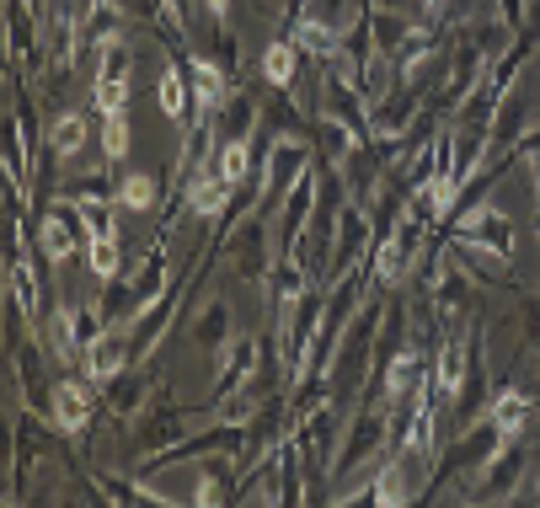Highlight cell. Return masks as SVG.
<instances>
[{
    "instance_id": "5b68a950",
    "label": "cell",
    "mask_w": 540,
    "mask_h": 508,
    "mask_svg": "<svg viewBox=\"0 0 540 508\" xmlns=\"http://www.w3.org/2000/svg\"><path fill=\"white\" fill-rule=\"evenodd\" d=\"M54 353L59 359H81V321H75V311H59L54 316Z\"/></svg>"
},
{
    "instance_id": "30bf717a",
    "label": "cell",
    "mask_w": 540,
    "mask_h": 508,
    "mask_svg": "<svg viewBox=\"0 0 540 508\" xmlns=\"http://www.w3.org/2000/svg\"><path fill=\"white\" fill-rule=\"evenodd\" d=\"M492 423H498L503 434H519V423H524V396H519V391H503L498 402H492Z\"/></svg>"
},
{
    "instance_id": "7a4b0ae2",
    "label": "cell",
    "mask_w": 540,
    "mask_h": 508,
    "mask_svg": "<svg viewBox=\"0 0 540 508\" xmlns=\"http://www.w3.org/2000/svg\"><path fill=\"white\" fill-rule=\"evenodd\" d=\"M193 97H198V113H209V107L225 102V75L209 65V59H193Z\"/></svg>"
},
{
    "instance_id": "ac0fdd59",
    "label": "cell",
    "mask_w": 540,
    "mask_h": 508,
    "mask_svg": "<svg viewBox=\"0 0 540 508\" xmlns=\"http://www.w3.org/2000/svg\"><path fill=\"white\" fill-rule=\"evenodd\" d=\"M204 6L214 11V17H225V6H230V0H204Z\"/></svg>"
},
{
    "instance_id": "2e32d148",
    "label": "cell",
    "mask_w": 540,
    "mask_h": 508,
    "mask_svg": "<svg viewBox=\"0 0 540 508\" xmlns=\"http://www.w3.org/2000/svg\"><path fill=\"white\" fill-rule=\"evenodd\" d=\"M412 375H418V359H412V353H401V359L391 364V375H385V391H396V396H401V391L412 386Z\"/></svg>"
},
{
    "instance_id": "ba28073f",
    "label": "cell",
    "mask_w": 540,
    "mask_h": 508,
    "mask_svg": "<svg viewBox=\"0 0 540 508\" xmlns=\"http://www.w3.org/2000/svg\"><path fill=\"white\" fill-rule=\"evenodd\" d=\"M460 380H466V343H450V348H444V359H439V386H444V396H455Z\"/></svg>"
},
{
    "instance_id": "4fadbf2b",
    "label": "cell",
    "mask_w": 540,
    "mask_h": 508,
    "mask_svg": "<svg viewBox=\"0 0 540 508\" xmlns=\"http://www.w3.org/2000/svg\"><path fill=\"white\" fill-rule=\"evenodd\" d=\"M150 204H156V177L145 172L123 177V209H150Z\"/></svg>"
},
{
    "instance_id": "d6986e66",
    "label": "cell",
    "mask_w": 540,
    "mask_h": 508,
    "mask_svg": "<svg viewBox=\"0 0 540 508\" xmlns=\"http://www.w3.org/2000/svg\"><path fill=\"white\" fill-rule=\"evenodd\" d=\"M423 6H444V0H423Z\"/></svg>"
},
{
    "instance_id": "9c48e42d",
    "label": "cell",
    "mask_w": 540,
    "mask_h": 508,
    "mask_svg": "<svg viewBox=\"0 0 540 508\" xmlns=\"http://www.w3.org/2000/svg\"><path fill=\"white\" fill-rule=\"evenodd\" d=\"M81 145H86V118L65 113V118L54 123V150H59V156H75Z\"/></svg>"
},
{
    "instance_id": "3957f363",
    "label": "cell",
    "mask_w": 540,
    "mask_h": 508,
    "mask_svg": "<svg viewBox=\"0 0 540 508\" xmlns=\"http://www.w3.org/2000/svg\"><path fill=\"white\" fill-rule=\"evenodd\" d=\"M86 369H91L97 380L118 375V369H123V343H118V337H97V343L86 348Z\"/></svg>"
},
{
    "instance_id": "e0dca14e",
    "label": "cell",
    "mask_w": 540,
    "mask_h": 508,
    "mask_svg": "<svg viewBox=\"0 0 540 508\" xmlns=\"http://www.w3.org/2000/svg\"><path fill=\"white\" fill-rule=\"evenodd\" d=\"M300 43H311L316 54H337V38L327 33V27H316V22H305V27H300Z\"/></svg>"
},
{
    "instance_id": "8fae6325",
    "label": "cell",
    "mask_w": 540,
    "mask_h": 508,
    "mask_svg": "<svg viewBox=\"0 0 540 508\" xmlns=\"http://www.w3.org/2000/svg\"><path fill=\"white\" fill-rule=\"evenodd\" d=\"M91 273H97V279H113V273H118V241H113V230H102V236L91 241Z\"/></svg>"
},
{
    "instance_id": "277c9868",
    "label": "cell",
    "mask_w": 540,
    "mask_h": 508,
    "mask_svg": "<svg viewBox=\"0 0 540 508\" xmlns=\"http://www.w3.org/2000/svg\"><path fill=\"white\" fill-rule=\"evenodd\" d=\"M225 198H230V182H225L220 172L193 182V209H198V214H209V220H214V214H225Z\"/></svg>"
},
{
    "instance_id": "8992f818",
    "label": "cell",
    "mask_w": 540,
    "mask_h": 508,
    "mask_svg": "<svg viewBox=\"0 0 540 508\" xmlns=\"http://www.w3.org/2000/svg\"><path fill=\"white\" fill-rule=\"evenodd\" d=\"M262 75H268L273 86H289V81H295V43H273V49L262 54Z\"/></svg>"
},
{
    "instance_id": "7c38bea8",
    "label": "cell",
    "mask_w": 540,
    "mask_h": 508,
    "mask_svg": "<svg viewBox=\"0 0 540 508\" xmlns=\"http://www.w3.org/2000/svg\"><path fill=\"white\" fill-rule=\"evenodd\" d=\"M70 246H75V230H70V220H65V214L43 220V252H49V257H65Z\"/></svg>"
},
{
    "instance_id": "9a60e30c",
    "label": "cell",
    "mask_w": 540,
    "mask_h": 508,
    "mask_svg": "<svg viewBox=\"0 0 540 508\" xmlns=\"http://www.w3.org/2000/svg\"><path fill=\"white\" fill-rule=\"evenodd\" d=\"M246 166H252V150H246L241 140H236V145H225V156H220V177H225V182H241V177H246Z\"/></svg>"
},
{
    "instance_id": "5bb4252c",
    "label": "cell",
    "mask_w": 540,
    "mask_h": 508,
    "mask_svg": "<svg viewBox=\"0 0 540 508\" xmlns=\"http://www.w3.org/2000/svg\"><path fill=\"white\" fill-rule=\"evenodd\" d=\"M102 150H107V161H123V150H129V113L107 118V129H102Z\"/></svg>"
},
{
    "instance_id": "6da1fadb",
    "label": "cell",
    "mask_w": 540,
    "mask_h": 508,
    "mask_svg": "<svg viewBox=\"0 0 540 508\" xmlns=\"http://www.w3.org/2000/svg\"><path fill=\"white\" fill-rule=\"evenodd\" d=\"M54 412H59V423H65V428H81L91 418V391L75 386V380H65V386L54 391Z\"/></svg>"
},
{
    "instance_id": "52a82bcc",
    "label": "cell",
    "mask_w": 540,
    "mask_h": 508,
    "mask_svg": "<svg viewBox=\"0 0 540 508\" xmlns=\"http://www.w3.org/2000/svg\"><path fill=\"white\" fill-rule=\"evenodd\" d=\"M156 102H161V113L166 118H182V107H188V86H182V75L166 65L161 70V86H156Z\"/></svg>"
}]
</instances>
